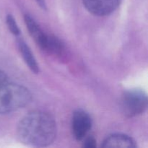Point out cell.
<instances>
[{"instance_id":"6da1fadb","label":"cell","mask_w":148,"mask_h":148,"mask_svg":"<svg viewBox=\"0 0 148 148\" xmlns=\"http://www.w3.org/2000/svg\"><path fill=\"white\" fill-rule=\"evenodd\" d=\"M57 127L54 118L42 111L28 113L20 121L17 127L19 140L33 147H46L54 141Z\"/></svg>"},{"instance_id":"7a4b0ae2","label":"cell","mask_w":148,"mask_h":148,"mask_svg":"<svg viewBox=\"0 0 148 148\" xmlns=\"http://www.w3.org/2000/svg\"><path fill=\"white\" fill-rule=\"evenodd\" d=\"M31 93L25 87L14 83L0 85V114L17 111L31 101Z\"/></svg>"},{"instance_id":"3957f363","label":"cell","mask_w":148,"mask_h":148,"mask_svg":"<svg viewBox=\"0 0 148 148\" xmlns=\"http://www.w3.org/2000/svg\"><path fill=\"white\" fill-rule=\"evenodd\" d=\"M147 94L143 90L131 89L124 92L121 98V108L127 117H134L143 114L147 108Z\"/></svg>"},{"instance_id":"277c9868","label":"cell","mask_w":148,"mask_h":148,"mask_svg":"<svg viewBox=\"0 0 148 148\" xmlns=\"http://www.w3.org/2000/svg\"><path fill=\"white\" fill-rule=\"evenodd\" d=\"M90 116L83 110L75 111L72 119V131L74 137L78 141L82 140L92 128Z\"/></svg>"},{"instance_id":"5b68a950","label":"cell","mask_w":148,"mask_h":148,"mask_svg":"<svg viewBox=\"0 0 148 148\" xmlns=\"http://www.w3.org/2000/svg\"><path fill=\"white\" fill-rule=\"evenodd\" d=\"M82 2L91 14L106 16L111 14L118 7L121 0H82Z\"/></svg>"},{"instance_id":"8992f818","label":"cell","mask_w":148,"mask_h":148,"mask_svg":"<svg viewBox=\"0 0 148 148\" xmlns=\"http://www.w3.org/2000/svg\"><path fill=\"white\" fill-rule=\"evenodd\" d=\"M24 20L29 33L35 42L43 50L48 51L51 36L46 34L38 23L35 21L34 19L29 14H25Z\"/></svg>"},{"instance_id":"52a82bcc","label":"cell","mask_w":148,"mask_h":148,"mask_svg":"<svg viewBox=\"0 0 148 148\" xmlns=\"http://www.w3.org/2000/svg\"><path fill=\"white\" fill-rule=\"evenodd\" d=\"M103 148H136L135 141L130 136L124 134H113L107 137L103 142Z\"/></svg>"},{"instance_id":"ba28073f","label":"cell","mask_w":148,"mask_h":148,"mask_svg":"<svg viewBox=\"0 0 148 148\" xmlns=\"http://www.w3.org/2000/svg\"><path fill=\"white\" fill-rule=\"evenodd\" d=\"M17 46H18L19 51L22 55L23 60L25 61L26 64L27 65L29 69L35 74H38L39 72V66L37 63L34 55L32 53L31 50L27 46V43L23 39L17 40Z\"/></svg>"},{"instance_id":"9c48e42d","label":"cell","mask_w":148,"mask_h":148,"mask_svg":"<svg viewBox=\"0 0 148 148\" xmlns=\"http://www.w3.org/2000/svg\"><path fill=\"white\" fill-rule=\"evenodd\" d=\"M6 23L10 31L14 36H19L20 34V30L16 23L15 20L12 14H7L6 17Z\"/></svg>"},{"instance_id":"30bf717a","label":"cell","mask_w":148,"mask_h":148,"mask_svg":"<svg viewBox=\"0 0 148 148\" xmlns=\"http://www.w3.org/2000/svg\"><path fill=\"white\" fill-rule=\"evenodd\" d=\"M83 140H85L83 143V147L87 148H95L96 147V141L94 137H85Z\"/></svg>"},{"instance_id":"8fae6325","label":"cell","mask_w":148,"mask_h":148,"mask_svg":"<svg viewBox=\"0 0 148 148\" xmlns=\"http://www.w3.org/2000/svg\"><path fill=\"white\" fill-rule=\"evenodd\" d=\"M6 81H7V75L4 72L0 70V85L6 82Z\"/></svg>"},{"instance_id":"7c38bea8","label":"cell","mask_w":148,"mask_h":148,"mask_svg":"<svg viewBox=\"0 0 148 148\" xmlns=\"http://www.w3.org/2000/svg\"><path fill=\"white\" fill-rule=\"evenodd\" d=\"M36 1H37L38 4L40 5V7H41V8L46 10V3H45V0H36Z\"/></svg>"}]
</instances>
